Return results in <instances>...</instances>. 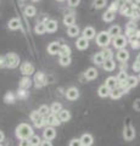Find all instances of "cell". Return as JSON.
I'll return each instance as SVG.
<instances>
[{
  "mask_svg": "<svg viewBox=\"0 0 140 146\" xmlns=\"http://www.w3.org/2000/svg\"><path fill=\"white\" fill-rule=\"evenodd\" d=\"M32 135H34L33 134V128L29 124H27V123H21V124H19V127L16 128V136L20 138L21 140L29 139Z\"/></svg>",
  "mask_w": 140,
  "mask_h": 146,
  "instance_id": "obj_1",
  "label": "cell"
},
{
  "mask_svg": "<svg viewBox=\"0 0 140 146\" xmlns=\"http://www.w3.org/2000/svg\"><path fill=\"white\" fill-rule=\"evenodd\" d=\"M5 57H6V67L7 68H11V70H13V68L19 67L21 60H20V56L17 54L9 52V54L5 55Z\"/></svg>",
  "mask_w": 140,
  "mask_h": 146,
  "instance_id": "obj_2",
  "label": "cell"
},
{
  "mask_svg": "<svg viewBox=\"0 0 140 146\" xmlns=\"http://www.w3.org/2000/svg\"><path fill=\"white\" fill-rule=\"evenodd\" d=\"M111 43V35L108 34V32L102 31L96 35V44L101 48H107V45Z\"/></svg>",
  "mask_w": 140,
  "mask_h": 146,
  "instance_id": "obj_3",
  "label": "cell"
},
{
  "mask_svg": "<svg viewBox=\"0 0 140 146\" xmlns=\"http://www.w3.org/2000/svg\"><path fill=\"white\" fill-rule=\"evenodd\" d=\"M33 83L35 84V86H37V88H43L44 85H46V84H48L46 76H45L43 72H37V73L34 74Z\"/></svg>",
  "mask_w": 140,
  "mask_h": 146,
  "instance_id": "obj_4",
  "label": "cell"
},
{
  "mask_svg": "<svg viewBox=\"0 0 140 146\" xmlns=\"http://www.w3.org/2000/svg\"><path fill=\"white\" fill-rule=\"evenodd\" d=\"M20 71H21L22 74H23V77H29V76H32L33 73L35 72V68H34V66L31 62L26 61V62H23L21 65Z\"/></svg>",
  "mask_w": 140,
  "mask_h": 146,
  "instance_id": "obj_5",
  "label": "cell"
},
{
  "mask_svg": "<svg viewBox=\"0 0 140 146\" xmlns=\"http://www.w3.org/2000/svg\"><path fill=\"white\" fill-rule=\"evenodd\" d=\"M127 38H125L124 35H118V36H116V38L112 39V45L116 48V49H125V45H127Z\"/></svg>",
  "mask_w": 140,
  "mask_h": 146,
  "instance_id": "obj_6",
  "label": "cell"
},
{
  "mask_svg": "<svg viewBox=\"0 0 140 146\" xmlns=\"http://www.w3.org/2000/svg\"><path fill=\"white\" fill-rule=\"evenodd\" d=\"M61 121H60V118H58V116L57 115H49L48 117H46V125L48 127H58L61 124Z\"/></svg>",
  "mask_w": 140,
  "mask_h": 146,
  "instance_id": "obj_7",
  "label": "cell"
},
{
  "mask_svg": "<svg viewBox=\"0 0 140 146\" xmlns=\"http://www.w3.org/2000/svg\"><path fill=\"white\" fill-rule=\"evenodd\" d=\"M66 98L68 99L70 101H76V100L79 98V90L74 88V86H71V88H68L66 91Z\"/></svg>",
  "mask_w": 140,
  "mask_h": 146,
  "instance_id": "obj_8",
  "label": "cell"
},
{
  "mask_svg": "<svg viewBox=\"0 0 140 146\" xmlns=\"http://www.w3.org/2000/svg\"><path fill=\"white\" fill-rule=\"evenodd\" d=\"M43 136H44L45 140H49V141H51L52 139H55V136H56L55 128H54V127H46L44 129V131H43Z\"/></svg>",
  "mask_w": 140,
  "mask_h": 146,
  "instance_id": "obj_9",
  "label": "cell"
},
{
  "mask_svg": "<svg viewBox=\"0 0 140 146\" xmlns=\"http://www.w3.org/2000/svg\"><path fill=\"white\" fill-rule=\"evenodd\" d=\"M123 138L125 140H133L135 138V130H134V128L132 125H127L124 128V130H123Z\"/></svg>",
  "mask_w": 140,
  "mask_h": 146,
  "instance_id": "obj_10",
  "label": "cell"
},
{
  "mask_svg": "<svg viewBox=\"0 0 140 146\" xmlns=\"http://www.w3.org/2000/svg\"><path fill=\"white\" fill-rule=\"evenodd\" d=\"M83 36L85 39H88V40H90V39H93V38H95V35H96V32H95V28L94 27H90V26H88V27H85V28L83 29Z\"/></svg>",
  "mask_w": 140,
  "mask_h": 146,
  "instance_id": "obj_11",
  "label": "cell"
},
{
  "mask_svg": "<svg viewBox=\"0 0 140 146\" xmlns=\"http://www.w3.org/2000/svg\"><path fill=\"white\" fill-rule=\"evenodd\" d=\"M76 46H77V49H78V50H87L89 48V40L85 39L84 36H80V38L77 39Z\"/></svg>",
  "mask_w": 140,
  "mask_h": 146,
  "instance_id": "obj_12",
  "label": "cell"
},
{
  "mask_svg": "<svg viewBox=\"0 0 140 146\" xmlns=\"http://www.w3.org/2000/svg\"><path fill=\"white\" fill-rule=\"evenodd\" d=\"M84 77H85V79H87V80H94V79H96L98 78V71H96V68H94V67L88 68V70L85 71V73H84Z\"/></svg>",
  "mask_w": 140,
  "mask_h": 146,
  "instance_id": "obj_13",
  "label": "cell"
},
{
  "mask_svg": "<svg viewBox=\"0 0 140 146\" xmlns=\"http://www.w3.org/2000/svg\"><path fill=\"white\" fill-rule=\"evenodd\" d=\"M116 57H117V60H118L119 62H125L129 58V52L125 49H121V50L117 51Z\"/></svg>",
  "mask_w": 140,
  "mask_h": 146,
  "instance_id": "obj_14",
  "label": "cell"
},
{
  "mask_svg": "<svg viewBox=\"0 0 140 146\" xmlns=\"http://www.w3.org/2000/svg\"><path fill=\"white\" fill-rule=\"evenodd\" d=\"M60 48H61V44H58V42H52L48 45V52L50 55H56L60 51Z\"/></svg>",
  "mask_w": 140,
  "mask_h": 146,
  "instance_id": "obj_15",
  "label": "cell"
},
{
  "mask_svg": "<svg viewBox=\"0 0 140 146\" xmlns=\"http://www.w3.org/2000/svg\"><path fill=\"white\" fill-rule=\"evenodd\" d=\"M105 85L107 86L110 90H113L118 86V80H117V77H108L105 82Z\"/></svg>",
  "mask_w": 140,
  "mask_h": 146,
  "instance_id": "obj_16",
  "label": "cell"
},
{
  "mask_svg": "<svg viewBox=\"0 0 140 146\" xmlns=\"http://www.w3.org/2000/svg\"><path fill=\"white\" fill-rule=\"evenodd\" d=\"M16 99H17V95L15 93H12V91H7V93L4 95V102L7 104V105L15 104Z\"/></svg>",
  "mask_w": 140,
  "mask_h": 146,
  "instance_id": "obj_17",
  "label": "cell"
},
{
  "mask_svg": "<svg viewBox=\"0 0 140 146\" xmlns=\"http://www.w3.org/2000/svg\"><path fill=\"white\" fill-rule=\"evenodd\" d=\"M32 84H33V82H32V79H31L29 77H22L21 80H20V88L21 89L28 90L31 86H32Z\"/></svg>",
  "mask_w": 140,
  "mask_h": 146,
  "instance_id": "obj_18",
  "label": "cell"
},
{
  "mask_svg": "<svg viewBox=\"0 0 140 146\" xmlns=\"http://www.w3.org/2000/svg\"><path fill=\"white\" fill-rule=\"evenodd\" d=\"M7 27H9V29H11V31L20 29V28H21V22H20V20H19V18L13 17V18H11V20L9 21Z\"/></svg>",
  "mask_w": 140,
  "mask_h": 146,
  "instance_id": "obj_19",
  "label": "cell"
},
{
  "mask_svg": "<svg viewBox=\"0 0 140 146\" xmlns=\"http://www.w3.org/2000/svg\"><path fill=\"white\" fill-rule=\"evenodd\" d=\"M102 67H104V70H105V71L112 72L116 68V62L113 61V58H108V60H105Z\"/></svg>",
  "mask_w": 140,
  "mask_h": 146,
  "instance_id": "obj_20",
  "label": "cell"
},
{
  "mask_svg": "<svg viewBox=\"0 0 140 146\" xmlns=\"http://www.w3.org/2000/svg\"><path fill=\"white\" fill-rule=\"evenodd\" d=\"M45 26H46L48 33H55L57 31V22L55 20H49L46 23H45Z\"/></svg>",
  "mask_w": 140,
  "mask_h": 146,
  "instance_id": "obj_21",
  "label": "cell"
},
{
  "mask_svg": "<svg viewBox=\"0 0 140 146\" xmlns=\"http://www.w3.org/2000/svg\"><path fill=\"white\" fill-rule=\"evenodd\" d=\"M34 33L38 34V35H43L44 33H46V26H45L44 22H39V23L35 25Z\"/></svg>",
  "mask_w": 140,
  "mask_h": 146,
  "instance_id": "obj_22",
  "label": "cell"
},
{
  "mask_svg": "<svg viewBox=\"0 0 140 146\" xmlns=\"http://www.w3.org/2000/svg\"><path fill=\"white\" fill-rule=\"evenodd\" d=\"M80 33V31H79V27L78 26H71L67 28V34H68V36H71V38H74V36H78Z\"/></svg>",
  "mask_w": 140,
  "mask_h": 146,
  "instance_id": "obj_23",
  "label": "cell"
},
{
  "mask_svg": "<svg viewBox=\"0 0 140 146\" xmlns=\"http://www.w3.org/2000/svg\"><path fill=\"white\" fill-rule=\"evenodd\" d=\"M80 141H82L83 146H92L94 143V139L90 134H83L80 136Z\"/></svg>",
  "mask_w": 140,
  "mask_h": 146,
  "instance_id": "obj_24",
  "label": "cell"
},
{
  "mask_svg": "<svg viewBox=\"0 0 140 146\" xmlns=\"http://www.w3.org/2000/svg\"><path fill=\"white\" fill-rule=\"evenodd\" d=\"M98 94H99V96H100V98H107V96H110L111 90L108 89L105 84H104V85H101L100 88L98 89Z\"/></svg>",
  "mask_w": 140,
  "mask_h": 146,
  "instance_id": "obj_25",
  "label": "cell"
},
{
  "mask_svg": "<svg viewBox=\"0 0 140 146\" xmlns=\"http://www.w3.org/2000/svg\"><path fill=\"white\" fill-rule=\"evenodd\" d=\"M57 116H58V118H60L61 122H68L71 119V112L68 111V110H62Z\"/></svg>",
  "mask_w": 140,
  "mask_h": 146,
  "instance_id": "obj_26",
  "label": "cell"
},
{
  "mask_svg": "<svg viewBox=\"0 0 140 146\" xmlns=\"http://www.w3.org/2000/svg\"><path fill=\"white\" fill-rule=\"evenodd\" d=\"M107 32H108V34L111 35V38H116V36L121 35V27L115 25V26H112Z\"/></svg>",
  "mask_w": 140,
  "mask_h": 146,
  "instance_id": "obj_27",
  "label": "cell"
},
{
  "mask_svg": "<svg viewBox=\"0 0 140 146\" xmlns=\"http://www.w3.org/2000/svg\"><path fill=\"white\" fill-rule=\"evenodd\" d=\"M35 13H37V9H35V6H33V5H27L25 7V15L27 17H34Z\"/></svg>",
  "mask_w": 140,
  "mask_h": 146,
  "instance_id": "obj_28",
  "label": "cell"
},
{
  "mask_svg": "<svg viewBox=\"0 0 140 146\" xmlns=\"http://www.w3.org/2000/svg\"><path fill=\"white\" fill-rule=\"evenodd\" d=\"M93 62L95 63V65H104V62H105V57H104L102 52H96L95 55L93 56Z\"/></svg>",
  "mask_w": 140,
  "mask_h": 146,
  "instance_id": "obj_29",
  "label": "cell"
},
{
  "mask_svg": "<svg viewBox=\"0 0 140 146\" xmlns=\"http://www.w3.org/2000/svg\"><path fill=\"white\" fill-rule=\"evenodd\" d=\"M60 56H71V48L66 44H62L60 48V51H58Z\"/></svg>",
  "mask_w": 140,
  "mask_h": 146,
  "instance_id": "obj_30",
  "label": "cell"
},
{
  "mask_svg": "<svg viewBox=\"0 0 140 146\" xmlns=\"http://www.w3.org/2000/svg\"><path fill=\"white\" fill-rule=\"evenodd\" d=\"M38 112L42 115V117H48L49 115H51V111H50V107L48 106V105H42V106L39 107Z\"/></svg>",
  "mask_w": 140,
  "mask_h": 146,
  "instance_id": "obj_31",
  "label": "cell"
},
{
  "mask_svg": "<svg viewBox=\"0 0 140 146\" xmlns=\"http://www.w3.org/2000/svg\"><path fill=\"white\" fill-rule=\"evenodd\" d=\"M74 22H76V17H74L73 15H66V16L64 17V25H65L66 27L73 26Z\"/></svg>",
  "mask_w": 140,
  "mask_h": 146,
  "instance_id": "obj_32",
  "label": "cell"
},
{
  "mask_svg": "<svg viewBox=\"0 0 140 146\" xmlns=\"http://www.w3.org/2000/svg\"><path fill=\"white\" fill-rule=\"evenodd\" d=\"M123 90L119 89V88H116L113 90H111V94H110V98L111 99H113V100H117V99H119L122 95H123Z\"/></svg>",
  "mask_w": 140,
  "mask_h": 146,
  "instance_id": "obj_33",
  "label": "cell"
},
{
  "mask_svg": "<svg viewBox=\"0 0 140 146\" xmlns=\"http://www.w3.org/2000/svg\"><path fill=\"white\" fill-rule=\"evenodd\" d=\"M72 62V58L71 56H60V60H58V63L62 66V67H67L70 66Z\"/></svg>",
  "mask_w": 140,
  "mask_h": 146,
  "instance_id": "obj_34",
  "label": "cell"
},
{
  "mask_svg": "<svg viewBox=\"0 0 140 146\" xmlns=\"http://www.w3.org/2000/svg\"><path fill=\"white\" fill-rule=\"evenodd\" d=\"M50 111L52 115H58L61 111H62V106H61V104L60 102H54L51 105V107H50Z\"/></svg>",
  "mask_w": 140,
  "mask_h": 146,
  "instance_id": "obj_35",
  "label": "cell"
},
{
  "mask_svg": "<svg viewBox=\"0 0 140 146\" xmlns=\"http://www.w3.org/2000/svg\"><path fill=\"white\" fill-rule=\"evenodd\" d=\"M115 15H116L115 12H111V11L107 10V11L102 15V20L105 21V22H112V21L115 20Z\"/></svg>",
  "mask_w": 140,
  "mask_h": 146,
  "instance_id": "obj_36",
  "label": "cell"
},
{
  "mask_svg": "<svg viewBox=\"0 0 140 146\" xmlns=\"http://www.w3.org/2000/svg\"><path fill=\"white\" fill-rule=\"evenodd\" d=\"M17 98H19L20 100H26L27 98L29 96V93H28V90H26V89H19L17 90Z\"/></svg>",
  "mask_w": 140,
  "mask_h": 146,
  "instance_id": "obj_37",
  "label": "cell"
},
{
  "mask_svg": "<svg viewBox=\"0 0 140 146\" xmlns=\"http://www.w3.org/2000/svg\"><path fill=\"white\" fill-rule=\"evenodd\" d=\"M138 78L135 76H129L128 77V79H127V84L129 88H134V86H137L138 85Z\"/></svg>",
  "mask_w": 140,
  "mask_h": 146,
  "instance_id": "obj_38",
  "label": "cell"
},
{
  "mask_svg": "<svg viewBox=\"0 0 140 146\" xmlns=\"http://www.w3.org/2000/svg\"><path fill=\"white\" fill-rule=\"evenodd\" d=\"M28 140L31 143V146H40V144H42V140H40L38 135H32Z\"/></svg>",
  "mask_w": 140,
  "mask_h": 146,
  "instance_id": "obj_39",
  "label": "cell"
},
{
  "mask_svg": "<svg viewBox=\"0 0 140 146\" xmlns=\"http://www.w3.org/2000/svg\"><path fill=\"white\" fill-rule=\"evenodd\" d=\"M29 118H31V121H32L33 123H35L37 121H39L40 118H42V115H40L38 111H32V113H31Z\"/></svg>",
  "mask_w": 140,
  "mask_h": 146,
  "instance_id": "obj_40",
  "label": "cell"
},
{
  "mask_svg": "<svg viewBox=\"0 0 140 146\" xmlns=\"http://www.w3.org/2000/svg\"><path fill=\"white\" fill-rule=\"evenodd\" d=\"M128 74H127V72L125 71H121L119 73H118V76H117V80H118V83L119 82H125L128 79Z\"/></svg>",
  "mask_w": 140,
  "mask_h": 146,
  "instance_id": "obj_41",
  "label": "cell"
},
{
  "mask_svg": "<svg viewBox=\"0 0 140 146\" xmlns=\"http://www.w3.org/2000/svg\"><path fill=\"white\" fill-rule=\"evenodd\" d=\"M101 52H102V55H104V57H105V60H108V58H112V57H113V52H112V50L107 49V48L104 49Z\"/></svg>",
  "mask_w": 140,
  "mask_h": 146,
  "instance_id": "obj_42",
  "label": "cell"
},
{
  "mask_svg": "<svg viewBox=\"0 0 140 146\" xmlns=\"http://www.w3.org/2000/svg\"><path fill=\"white\" fill-rule=\"evenodd\" d=\"M107 1L106 0H94V6H95L96 9H102L106 6Z\"/></svg>",
  "mask_w": 140,
  "mask_h": 146,
  "instance_id": "obj_43",
  "label": "cell"
},
{
  "mask_svg": "<svg viewBox=\"0 0 140 146\" xmlns=\"http://www.w3.org/2000/svg\"><path fill=\"white\" fill-rule=\"evenodd\" d=\"M44 125H46V117H42L39 121L34 123V127H37V128H43Z\"/></svg>",
  "mask_w": 140,
  "mask_h": 146,
  "instance_id": "obj_44",
  "label": "cell"
},
{
  "mask_svg": "<svg viewBox=\"0 0 140 146\" xmlns=\"http://www.w3.org/2000/svg\"><path fill=\"white\" fill-rule=\"evenodd\" d=\"M130 45H132L133 49H139V48H140V42H139V39H137L135 36L130 38Z\"/></svg>",
  "mask_w": 140,
  "mask_h": 146,
  "instance_id": "obj_45",
  "label": "cell"
},
{
  "mask_svg": "<svg viewBox=\"0 0 140 146\" xmlns=\"http://www.w3.org/2000/svg\"><path fill=\"white\" fill-rule=\"evenodd\" d=\"M68 146H83V144H82V141H80V139H72L70 141Z\"/></svg>",
  "mask_w": 140,
  "mask_h": 146,
  "instance_id": "obj_46",
  "label": "cell"
},
{
  "mask_svg": "<svg viewBox=\"0 0 140 146\" xmlns=\"http://www.w3.org/2000/svg\"><path fill=\"white\" fill-rule=\"evenodd\" d=\"M118 7H119V6L117 5V4L113 1V3H112L110 6H108V11H111V12H115V13H116V11L118 10Z\"/></svg>",
  "mask_w": 140,
  "mask_h": 146,
  "instance_id": "obj_47",
  "label": "cell"
},
{
  "mask_svg": "<svg viewBox=\"0 0 140 146\" xmlns=\"http://www.w3.org/2000/svg\"><path fill=\"white\" fill-rule=\"evenodd\" d=\"M6 67V57L4 55H0V68Z\"/></svg>",
  "mask_w": 140,
  "mask_h": 146,
  "instance_id": "obj_48",
  "label": "cell"
},
{
  "mask_svg": "<svg viewBox=\"0 0 140 146\" xmlns=\"http://www.w3.org/2000/svg\"><path fill=\"white\" fill-rule=\"evenodd\" d=\"M80 0H68V5L72 6V7H77L79 5Z\"/></svg>",
  "mask_w": 140,
  "mask_h": 146,
  "instance_id": "obj_49",
  "label": "cell"
},
{
  "mask_svg": "<svg viewBox=\"0 0 140 146\" xmlns=\"http://www.w3.org/2000/svg\"><path fill=\"white\" fill-rule=\"evenodd\" d=\"M115 3L118 6H123V5H125V4L129 3V0H115Z\"/></svg>",
  "mask_w": 140,
  "mask_h": 146,
  "instance_id": "obj_50",
  "label": "cell"
},
{
  "mask_svg": "<svg viewBox=\"0 0 140 146\" xmlns=\"http://www.w3.org/2000/svg\"><path fill=\"white\" fill-rule=\"evenodd\" d=\"M19 146H31V143H29V140H28V139H23V140H21V141H20Z\"/></svg>",
  "mask_w": 140,
  "mask_h": 146,
  "instance_id": "obj_51",
  "label": "cell"
},
{
  "mask_svg": "<svg viewBox=\"0 0 140 146\" xmlns=\"http://www.w3.org/2000/svg\"><path fill=\"white\" fill-rule=\"evenodd\" d=\"M133 71H135V72H140V62L135 61V62L133 63Z\"/></svg>",
  "mask_w": 140,
  "mask_h": 146,
  "instance_id": "obj_52",
  "label": "cell"
},
{
  "mask_svg": "<svg viewBox=\"0 0 140 146\" xmlns=\"http://www.w3.org/2000/svg\"><path fill=\"white\" fill-rule=\"evenodd\" d=\"M133 107H134V110H135V111H139V112H140V99H138L137 101L134 102Z\"/></svg>",
  "mask_w": 140,
  "mask_h": 146,
  "instance_id": "obj_53",
  "label": "cell"
},
{
  "mask_svg": "<svg viewBox=\"0 0 140 146\" xmlns=\"http://www.w3.org/2000/svg\"><path fill=\"white\" fill-rule=\"evenodd\" d=\"M130 17H132L133 20H139V18H140V15H139V12H137L135 10H133V12H132V15H130Z\"/></svg>",
  "mask_w": 140,
  "mask_h": 146,
  "instance_id": "obj_54",
  "label": "cell"
},
{
  "mask_svg": "<svg viewBox=\"0 0 140 146\" xmlns=\"http://www.w3.org/2000/svg\"><path fill=\"white\" fill-rule=\"evenodd\" d=\"M40 146H52V144H51V141H49V140H44V141H42Z\"/></svg>",
  "mask_w": 140,
  "mask_h": 146,
  "instance_id": "obj_55",
  "label": "cell"
},
{
  "mask_svg": "<svg viewBox=\"0 0 140 146\" xmlns=\"http://www.w3.org/2000/svg\"><path fill=\"white\" fill-rule=\"evenodd\" d=\"M4 140H5V134H4V131L0 130V143H3Z\"/></svg>",
  "mask_w": 140,
  "mask_h": 146,
  "instance_id": "obj_56",
  "label": "cell"
},
{
  "mask_svg": "<svg viewBox=\"0 0 140 146\" xmlns=\"http://www.w3.org/2000/svg\"><path fill=\"white\" fill-rule=\"evenodd\" d=\"M135 38L139 39L140 38V31H137V34H135Z\"/></svg>",
  "mask_w": 140,
  "mask_h": 146,
  "instance_id": "obj_57",
  "label": "cell"
},
{
  "mask_svg": "<svg viewBox=\"0 0 140 146\" xmlns=\"http://www.w3.org/2000/svg\"><path fill=\"white\" fill-rule=\"evenodd\" d=\"M137 61H138V62H140V54H139L138 56H137Z\"/></svg>",
  "mask_w": 140,
  "mask_h": 146,
  "instance_id": "obj_58",
  "label": "cell"
},
{
  "mask_svg": "<svg viewBox=\"0 0 140 146\" xmlns=\"http://www.w3.org/2000/svg\"><path fill=\"white\" fill-rule=\"evenodd\" d=\"M33 3H38V1H40V0H32Z\"/></svg>",
  "mask_w": 140,
  "mask_h": 146,
  "instance_id": "obj_59",
  "label": "cell"
},
{
  "mask_svg": "<svg viewBox=\"0 0 140 146\" xmlns=\"http://www.w3.org/2000/svg\"><path fill=\"white\" fill-rule=\"evenodd\" d=\"M57 1H65V0H57Z\"/></svg>",
  "mask_w": 140,
  "mask_h": 146,
  "instance_id": "obj_60",
  "label": "cell"
},
{
  "mask_svg": "<svg viewBox=\"0 0 140 146\" xmlns=\"http://www.w3.org/2000/svg\"><path fill=\"white\" fill-rule=\"evenodd\" d=\"M139 10H140V5H139Z\"/></svg>",
  "mask_w": 140,
  "mask_h": 146,
  "instance_id": "obj_61",
  "label": "cell"
},
{
  "mask_svg": "<svg viewBox=\"0 0 140 146\" xmlns=\"http://www.w3.org/2000/svg\"><path fill=\"white\" fill-rule=\"evenodd\" d=\"M139 79H140V74H139Z\"/></svg>",
  "mask_w": 140,
  "mask_h": 146,
  "instance_id": "obj_62",
  "label": "cell"
}]
</instances>
